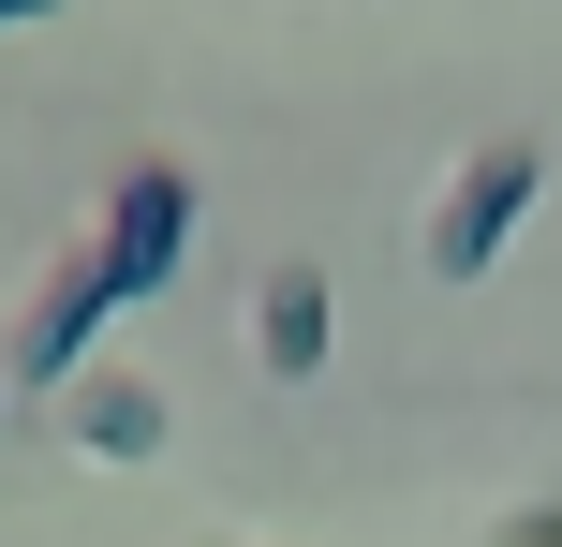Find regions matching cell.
Returning a JSON list of instances; mask_svg holds the SVG:
<instances>
[{"mask_svg":"<svg viewBox=\"0 0 562 547\" xmlns=\"http://www.w3.org/2000/svg\"><path fill=\"white\" fill-rule=\"evenodd\" d=\"M75 444H89L104 474H148V459H164V385L89 371V385H75Z\"/></svg>","mask_w":562,"mask_h":547,"instance_id":"277c9868","label":"cell"},{"mask_svg":"<svg viewBox=\"0 0 562 547\" xmlns=\"http://www.w3.org/2000/svg\"><path fill=\"white\" fill-rule=\"evenodd\" d=\"M252 355H267L281 385H311V371H326V266H281V282L252 296Z\"/></svg>","mask_w":562,"mask_h":547,"instance_id":"5b68a950","label":"cell"},{"mask_svg":"<svg viewBox=\"0 0 562 547\" xmlns=\"http://www.w3.org/2000/svg\"><path fill=\"white\" fill-rule=\"evenodd\" d=\"M30 15H59V0H0V30H30Z\"/></svg>","mask_w":562,"mask_h":547,"instance_id":"8992f818","label":"cell"},{"mask_svg":"<svg viewBox=\"0 0 562 547\" xmlns=\"http://www.w3.org/2000/svg\"><path fill=\"white\" fill-rule=\"evenodd\" d=\"M533 193H548V148H518V134L474 148V163L445 178V207H429V266H445V282H474V266L533 223Z\"/></svg>","mask_w":562,"mask_h":547,"instance_id":"6da1fadb","label":"cell"},{"mask_svg":"<svg viewBox=\"0 0 562 547\" xmlns=\"http://www.w3.org/2000/svg\"><path fill=\"white\" fill-rule=\"evenodd\" d=\"M178 252H193V178H178V163H134V178L104 193L89 266H104L119 296H164V282H178Z\"/></svg>","mask_w":562,"mask_h":547,"instance_id":"7a4b0ae2","label":"cell"},{"mask_svg":"<svg viewBox=\"0 0 562 547\" xmlns=\"http://www.w3.org/2000/svg\"><path fill=\"white\" fill-rule=\"evenodd\" d=\"M518 547H562V518H533V533H518Z\"/></svg>","mask_w":562,"mask_h":547,"instance_id":"52a82bcc","label":"cell"},{"mask_svg":"<svg viewBox=\"0 0 562 547\" xmlns=\"http://www.w3.org/2000/svg\"><path fill=\"white\" fill-rule=\"evenodd\" d=\"M104 311H119V282L75 252L45 296H30V326H15V385H89V341H104Z\"/></svg>","mask_w":562,"mask_h":547,"instance_id":"3957f363","label":"cell"}]
</instances>
